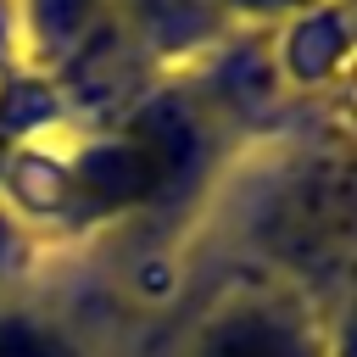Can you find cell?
I'll return each instance as SVG.
<instances>
[{
  "mask_svg": "<svg viewBox=\"0 0 357 357\" xmlns=\"http://www.w3.org/2000/svg\"><path fill=\"white\" fill-rule=\"evenodd\" d=\"M245 234L262 273L318 307L357 296V139L318 134L290 145L257 184Z\"/></svg>",
  "mask_w": 357,
  "mask_h": 357,
  "instance_id": "obj_1",
  "label": "cell"
},
{
  "mask_svg": "<svg viewBox=\"0 0 357 357\" xmlns=\"http://www.w3.org/2000/svg\"><path fill=\"white\" fill-rule=\"evenodd\" d=\"M173 357H335V312L268 273L240 279L184 324Z\"/></svg>",
  "mask_w": 357,
  "mask_h": 357,
  "instance_id": "obj_2",
  "label": "cell"
},
{
  "mask_svg": "<svg viewBox=\"0 0 357 357\" xmlns=\"http://www.w3.org/2000/svg\"><path fill=\"white\" fill-rule=\"evenodd\" d=\"M0 357H84L67 329L33 312H0Z\"/></svg>",
  "mask_w": 357,
  "mask_h": 357,
  "instance_id": "obj_3",
  "label": "cell"
},
{
  "mask_svg": "<svg viewBox=\"0 0 357 357\" xmlns=\"http://www.w3.org/2000/svg\"><path fill=\"white\" fill-rule=\"evenodd\" d=\"M223 6L229 11H245V17H262V22H290V17H301L318 0H223Z\"/></svg>",
  "mask_w": 357,
  "mask_h": 357,
  "instance_id": "obj_4",
  "label": "cell"
}]
</instances>
